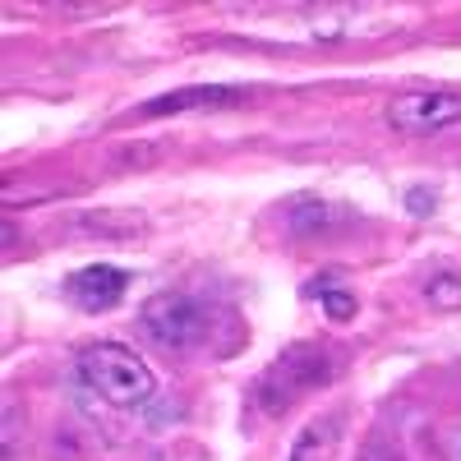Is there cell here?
I'll return each mask as SVG.
<instances>
[{
  "label": "cell",
  "instance_id": "cell-1",
  "mask_svg": "<svg viewBox=\"0 0 461 461\" xmlns=\"http://www.w3.org/2000/svg\"><path fill=\"white\" fill-rule=\"evenodd\" d=\"M139 328L148 332V341H158L162 351L176 356H199V351H230L240 337V323L230 319L217 300L189 295V291H158L143 300L139 310Z\"/></svg>",
  "mask_w": 461,
  "mask_h": 461
},
{
  "label": "cell",
  "instance_id": "cell-2",
  "mask_svg": "<svg viewBox=\"0 0 461 461\" xmlns=\"http://www.w3.org/2000/svg\"><path fill=\"white\" fill-rule=\"evenodd\" d=\"M74 369H79L84 388L115 411H139L158 393V378H152L148 360L125 341H93L88 351H79Z\"/></svg>",
  "mask_w": 461,
  "mask_h": 461
},
{
  "label": "cell",
  "instance_id": "cell-3",
  "mask_svg": "<svg viewBox=\"0 0 461 461\" xmlns=\"http://www.w3.org/2000/svg\"><path fill=\"white\" fill-rule=\"evenodd\" d=\"M337 365H341V356L323 341L286 346V351L263 369V378L254 383V406H263V415H282L295 402H304L310 393H319L323 383H332Z\"/></svg>",
  "mask_w": 461,
  "mask_h": 461
},
{
  "label": "cell",
  "instance_id": "cell-4",
  "mask_svg": "<svg viewBox=\"0 0 461 461\" xmlns=\"http://www.w3.org/2000/svg\"><path fill=\"white\" fill-rule=\"evenodd\" d=\"M383 115H388V125L402 130V134H438V130L461 125V93H447V88H406V93L388 97Z\"/></svg>",
  "mask_w": 461,
  "mask_h": 461
},
{
  "label": "cell",
  "instance_id": "cell-5",
  "mask_svg": "<svg viewBox=\"0 0 461 461\" xmlns=\"http://www.w3.org/2000/svg\"><path fill=\"white\" fill-rule=\"evenodd\" d=\"M130 291V273L125 267H111V263H88L79 273H69L65 282V295L79 304V310H111V304H121V295Z\"/></svg>",
  "mask_w": 461,
  "mask_h": 461
},
{
  "label": "cell",
  "instance_id": "cell-6",
  "mask_svg": "<svg viewBox=\"0 0 461 461\" xmlns=\"http://www.w3.org/2000/svg\"><path fill=\"white\" fill-rule=\"evenodd\" d=\"M230 102H245V88H221V84H208V88H180V93H167V97H152L139 106V115H180V111H217V106H230Z\"/></svg>",
  "mask_w": 461,
  "mask_h": 461
},
{
  "label": "cell",
  "instance_id": "cell-7",
  "mask_svg": "<svg viewBox=\"0 0 461 461\" xmlns=\"http://www.w3.org/2000/svg\"><path fill=\"white\" fill-rule=\"evenodd\" d=\"M332 452H337V425L332 420H310V425L291 438L286 461H332Z\"/></svg>",
  "mask_w": 461,
  "mask_h": 461
},
{
  "label": "cell",
  "instance_id": "cell-8",
  "mask_svg": "<svg viewBox=\"0 0 461 461\" xmlns=\"http://www.w3.org/2000/svg\"><path fill=\"white\" fill-rule=\"evenodd\" d=\"M323 217H328L323 199H295L291 203V230L295 236H314V230H323Z\"/></svg>",
  "mask_w": 461,
  "mask_h": 461
},
{
  "label": "cell",
  "instance_id": "cell-9",
  "mask_svg": "<svg viewBox=\"0 0 461 461\" xmlns=\"http://www.w3.org/2000/svg\"><path fill=\"white\" fill-rule=\"evenodd\" d=\"M425 300L434 304V310H461V277L438 273V277L425 286Z\"/></svg>",
  "mask_w": 461,
  "mask_h": 461
},
{
  "label": "cell",
  "instance_id": "cell-10",
  "mask_svg": "<svg viewBox=\"0 0 461 461\" xmlns=\"http://www.w3.org/2000/svg\"><path fill=\"white\" fill-rule=\"evenodd\" d=\"M319 304L328 310L332 323H346V319L356 314V295H346V291H328V295H319Z\"/></svg>",
  "mask_w": 461,
  "mask_h": 461
},
{
  "label": "cell",
  "instance_id": "cell-11",
  "mask_svg": "<svg viewBox=\"0 0 461 461\" xmlns=\"http://www.w3.org/2000/svg\"><path fill=\"white\" fill-rule=\"evenodd\" d=\"M406 208H411V212H429L434 199H429V194H420V189H411V194H406Z\"/></svg>",
  "mask_w": 461,
  "mask_h": 461
},
{
  "label": "cell",
  "instance_id": "cell-12",
  "mask_svg": "<svg viewBox=\"0 0 461 461\" xmlns=\"http://www.w3.org/2000/svg\"><path fill=\"white\" fill-rule=\"evenodd\" d=\"M452 456L461 461V429H456V438H452Z\"/></svg>",
  "mask_w": 461,
  "mask_h": 461
}]
</instances>
